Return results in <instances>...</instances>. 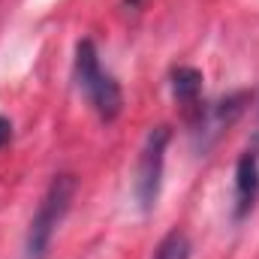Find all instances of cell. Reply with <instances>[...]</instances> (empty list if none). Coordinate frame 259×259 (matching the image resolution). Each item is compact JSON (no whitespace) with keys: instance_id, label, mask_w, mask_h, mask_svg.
Wrapping results in <instances>:
<instances>
[{"instance_id":"cell-1","label":"cell","mask_w":259,"mask_h":259,"mask_svg":"<svg viewBox=\"0 0 259 259\" xmlns=\"http://www.w3.org/2000/svg\"><path fill=\"white\" fill-rule=\"evenodd\" d=\"M72 72H75V84L84 94V100L91 103V109L103 118V121H115L124 109V91L115 81L112 72H106L100 66V55L97 46L91 39H81L75 46V61H72Z\"/></svg>"},{"instance_id":"cell-2","label":"cell","mask_w":259,"mask_h":259,"mask_svg":"<svg viewBox=\"0 0 259 259\" xmlns=\"http://www.w3.org/2000/svg\"><path fill=\"white\" fill-rule=\"evenodd\" d=\"M75 175L69 172H61L52 178L49 190L42 193V202L27 226V238H24V259H46L49 247H52V238L61 226V220L66 217L72 199H75Z\"/></svg>"},{"instance_id":"cell-3","label":"cell","mask_w":259,"mask_h":259,"mask_svg":"<svg viewBox=\"0 0 259 259\" xmlns=\"http://www.w3.org/2000/svg\"><path fill=\"white\" fill-rule=\"evenodd\" d=\"M172 142V130L169 127H154L139 151L136 160V178H133V196L139 202V208L148 214L157 208V199L163 190V172H166V148Z\"/></svg>"},{"instance_id":"cell-4","label":"cell","mask_w":259,"mask_h":259,"mask_svg":"<svg viewBox=\"0 0 259 259\" xmlns=\"http://www.w3.org/2000/svg\"><path fill=\"white\" fill-rule=\"evenodd\" d=\"M247 103H250V94L247 91H235V94L220 97L217 103H205L193 118H190V139H193L196 151L199 154H208L217 145V139L244 115Z\"/></svg>"},{"instance_id":"cell-5","label":"cell","mask_w":259,"mask_h":259,"mask_svg":"<svg viewBox=\"0 0 259 259\" xmlns=\"http://www.w3.org/2000/svg\"><path fill=\"white\" fill-rule=\"evenodd\" d=\"M259 202V157L253 151L238 157L235 166V193H232V217L244 220L253 214Z\"/></svg>"},{"instance_id":"cell-6","label":"cell","mask_w":259,"mask_h":259,"mask_svg":"<svg viewBox=\"0 0 259 259\" xmlns=\"http://www.w3.org/2000/svg\"><path fill=\"white\" fill-rule=\"evenodd\" d=\"M169 84H172L175 103L181 106V112H184L187 121H190L196 112L205 106V103H202V72L193 69V66H175L172 75H169Z\"/></svg>"},{"instance_id":"cell-7","label":"cell","mask_w":259,"mask_h":259,"mask_svg":"<svg viewBox=\"0 0 259 259\" xmlns=\"http://www.w3.org/2000/svg\"><path fill=\"white\" fill-rule=\"evenodd\" d=\"M190 238L181 232V229H172L160 244H157V250H154V256L151 259H190Z\"/></svg>"},{"instance_id":"cell-8","label":"cell","mask_w":259,"mask_h":259,"mask_svg":"<svg viewBox=\"0 0 259 259\" xmlns=\"http://www.w3.org/2000/svg\"><path fill=\"white\" fill-rule=\"evenodd\" d=\"M9 139H12V124H9V118H0V148H3Z\"/></svg>"},{"instance_id":"cell-9","label":"cell","mask_w":259,"mask_h":259,"mask_svg":"<svg viewBox=\"0 0 259 259\" xmlns=\"http://www.w3.org/2000/svg\"><path fill=\"white\" fill-rule=\"evenodd\" d=\"M250 151L259 157V109H256V127H253V148Z\"/></svg>"}]
</instances>
